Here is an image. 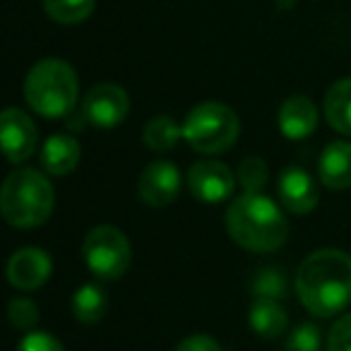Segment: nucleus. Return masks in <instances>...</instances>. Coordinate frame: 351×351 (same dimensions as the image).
Instances as JSON below:
<instances>
[{
  "label": "nucleus",
  "mask_w": 351,
  "mask_h": 351,
  "mask_svg": "<svg viewBox=\"0 0 351 351\" xmlns=\"http://www.w3.org/2000/svg\"><path fill=\"white\" fill-rule=\"evenodd\" d=\"M317 176L330 191L351 188V142L335 140L322 149L317 161Z\"/></svg>",
  "instance_id": "13"
},
{
  "label": "nucleus",
  "mask_w": 351,
  "mask_h": 351,
  "mask_svg": "<svg viewBox=\"0 0 351 351\" xmlns=\"http://www.w3.org/2000/svg\"><path fill=\"white\" fill-rule=\"evenodd\" d=\"M284 351H322V332L313 322L298 325L284 341Z\"/></svg>",
  "instance_id": "24"
},
{
  "label": "nucleus",
  "mask_w": 351,
  "mask_h": 351,
  "mask_svg": "<svg viewBox=\"0 0 351 351\" xmlns=\"http://www.w3.org/2000/svg\"><path fill=\"white\" fill-rule=\"evenodd\" d=\"M176 351H221L219 341L210 335H191L178 341Z\"/></svg>",
  "instance_id": "27"
},
{
  "label": "nucleus",
  "mask_w": 351,
  "mask_h": 351,
  "mask_svg": "<svg viewBox=\"0 0 351 351\" xmlns=\"http://www.w3.org/2000/svg\"><path fill=\"white\" fill-rule=\"evenodd\" d=\"M17 351H65V349L51 332L32 330L22 337V341L17 344Z\"/></svg>",
  "instance_id": "25"
},
{
  "label": "nucleus",
  "mask_w": 351,
  "mask_h": 351,
  "mask_svg": "<svg viewBox=\"0 0 351 351\" xmlns=\"http://www.w3.org/2000/svg\"><path fill=\"white\" fill-rule=\"evenodd\" d=\"M80 145L73 135H51L41 147V169L51 176H68L80 164Z\"/></svg>",
  "instance_id": "15"
},
{
  "label": "nucleus",
  "mask_w": 351,
  "mask_h": 351,
  "mask_svg": "<svg viewBox=\"0 0 351 351\" xmlns=\"http://www.w3.org/2000/svg\"><path fill=\"white\" fill-rule=\"evenodd\" d=\"M325 351H351V313L341 315L327 335Z\"/></svg>",
  "instance_id": "26"
},
{
  "label": "nucleus",
  "mask_w": 351,
  "mask_h": 351,
  "mask_svg": "<svg viewBox=\"0 0 351 351\" xmlns=\"http://www.w3.org/2000/svg\"><path fill=\"white\" fill-rule=\"evenodd\" d=\"M317 128V108L308 97H289L279 108V130L287 140H303Z\"/></svg>",
  "instance_id": "14"
},
{
  "label": "nucleus",
  "mask_w": 351,
  "mask_h": 351,
  "mask_svg": "<svg viewBox=\"0 0 351 351\" xmlns=\"http://www.w3.org/2000/svg\"><path fill=\"white\" fill-rule=\"evenodd\" d=\"M80 80L73 65L60 58H44L25 80V99L44 118H65L75 111Z\"/></svg>",
  "instance_id": "4"
},
{
  "label": "nucleus",
  "mask_w": 351,
  "mask_h": 351,
  "mask_svg": "<svg viewBox=\"0 0 351 351\" xmlns=\"http://www.w3.org/2000/svg\"><path fill=\"white\" fill-rule=\"evenodd\" d=\"M68 121H65V125H68V130L70 132H75V130H84V125H89V121H87V116H84V111L80 108V113H73V116H65Z\"/></svg>",
  "instance_id": "28"
},
{
  "label": "nucleus",
  "mask_w": 351,
  "mask_h": 351,
  "mask_svg": "<svg viewBox=\"0 0 351 351\" xmlns=\"http://www.w3.org/2000/svg\"><path fill=\"white\" fill-rule=\"evenodd\" d=\"M248 322L253 332L263 339H279L289 327V315L284 306L274 298H253L248 311Z\"/></svg>",
  "instance_id": "16"
},
{
  "label": "nucleus",
  "mask_w": 351,
  "mask_h": 351,
  "mask_svg": "<svg viewBox=\"0 0 351 351\" xmlns=\"http://www.w3.org/2000/svg\"><path fill=\"white\" fill-rule=\"evenodd\" d=\"M269 181V171L265 159L260 156H248L239 166V183L243 193H263V188Z\"/></svg>",
  "instance_id": "22"
},
{
  "label": "nucleus",
  "mask_w": 351,
  "mask_h": 351,
  "mask_svg": "<svg viewBox=\"0 0 351 351\" xmlns=\"http://www.w3.org/2000/svg\"><path fill=\"white\" fill-rule=\"evenodd\" d=\"M97 8V0H44V10L58 25H80Z\"/></svg>",
  "instance_id": "21"
},
{
  "label": "nucleus",
  "mask_w": 351,
  "mask_h": 351,
  "mask_svg": "<svg viewBox=\"0 0 351 351\" xmlns=\"http://www.w3.org/2000/svg\"><path fill=\"white\" fill-rule=\"evenodd\" d=\"M226 231L250 253H274L289 239V221L282 207L263 193H243L226 210Z\"/></svg>",
  "instance_id": "2"
},
{
  "label": "nucleus",
  "mask_w": 351,
  "mask_h": 351,
  "mask_svg": "<svg viewBox=\"0 0 351 351\" xmlns=\"http://www.w3.org/2000/svg\"><path fill=\"white\" fill-rule=\"evenodd\" d=\"M53 274V260L41 248H20L8 260V282L20 291H36Z\"/></svg>",
  "instance_id": "11"
},
{
  "label": "nucleus",
  "mask_w": 351,
  "mask_h": 351,
  "mask_svg": "<svg viewBox=\"0 0 351 351\" xmlns=\"http://www.w3.org/2000/svg\"><path fill=\"white\" fill-rule=\"evenodd\" d=\"M82 255L89 272L101 282H116L130 269L132 248L128 236L111 224L94 226L82 243Z\"/></svg>",
  "instance_id": "6"
},
{
  "label": "nucleus",
  "mask_w": 351,
  "mask_h": 351,
  "mask_svg": "<svg viewBox=\"0 0 351 351\" xmlns=\"http://www.w3.org/2000/svg\"><path fill=\"white\" fill-rule=\"evenodd\" d=\"M82 111L87 116L89 125L101 128V130H111V128L121 125L128 118L130 111V97L121 84L101 82L87 92L82 101Z\"/></svg>",
  "instance_id": "7"
},
{
  "label": "nucleus",
  "mask_w": 351,
  "mask_h": 351,
  "mask_svg": "<svg viewBox=\"0 0 351 351\" xmlns=\"http://www.w3.org/2000/svg\"><path fill=\"white\" fill-rule=\"evenodd\" d=\"M293 289L311 315L335 317L351 303V255L337 248L311 253L298 265Z\"/></svg>",
  "instance_id": "1"
},
{
  "label": "nucleus",
  "mask_w": 351,
  "mask_h": 351,
  "mask_svg": "<svg viewBox=\"0 0 351 351\" xmlns=\"http://www.w3.org/2000/svg\"><path fill=\"white\" fill-rule=\"evenodd\" d=\"M70 311H73L75 320L82 322V325H97L99 320H104L108 311V293L99 284H82L73 293Z\"/></svg>",
  "instance_id": "18"
},
{
  "label": "nucleus",
  "mask_w": 351,
  "mask_h": 351,
  "mask_svg": "<svg viewBox=\"0 0 351 351\" xmlns=\"http://www.w3.org/2000/svg\"><path fill=\"white\" fill-rule=\"evenodd\" d=\"M181 137H183V125H178L171 116L149 118L145 130H142V140H145L147 149H152V152L173 149Z\"/></svg>",
  "instance_id": "19"
},
{
  "label": "nucleus",
  "mask_w": 351,
  "mask_h": 351,
  "mask_svg": "<svg viewBox=\"0 0 351 351\" xmlns=\"http://www.w3.org/2000/svg\"><path fill=\"white\" fill-rule=\"evenodd\" d=\"M0 145L10 164L27 161L39 147V130L25 111L10 106L0 113Z\"/></svg>",
  "instance_id": "9"
},
{
  "label": "nucleus",
  "mask_w": 351,
  "mask_h": 351,
  "mask_svg": "<svg viewBox=\"0 0 351 351\" xmlns=\"http://www.w3.org/2000/svg\"><path fill=\"white\" fill-rule=\"evenodd\" d=\"M181 171L171 161H152L145 166L137 181V195L149 207H166L181 193Z\"/></svg>",
  "instance_id": "10"
},
{
  "label": "nucleus",
  "mask_w": 351,
  "mask_h": 351,
  "mask_svg": "<svg viewBox=\"0 0 351 351\" xmlns=\"http://www.w3.org/2000/svg\"><path fill=\"white\" fill-rule=\"evenodd\" d=\"M277 191L284 210H289L291 215H311L320 200V191L313 176L298 166H289L282 171Z\"/></svg>",
  "instance_id": "12"
},
{
  "label": "nucleus",
  "mask_w": 351,
  "mask_h": 351,
  "mask_svg": "<svg viewBox=\"0 0 351 351\" xmlns=\"http://www.w3.org/2000/svg\"><path fill=\"white\" fill-rule=\"evenodd\" d=\"M188 188L205 205H219L234 195L236 178L231 169L221 161L202 159L188 169Z\"/></svg>",
  "instance_id": "8"
},
{
  "label": "nucleus",
  "mask_w": 351,
  "mask_h": 351,
  "mask_svg": "<svg viewBox=\"0 0 351 351\" xmlns=\"http://www.w3.org/2000/svg\"><path fill=\"white\" fill-rule=\"evenodd\" d=\"M239 135V116L221 101L197 104L183 121V140L200 154H221L236 145Z\"/></svg>",
  "instance_id": "5"
},
{
  "label": "nucleus",
  "mask_w": 351,
  "mask_h": 351,
  "mask_svg": "<svg viewBox=\"0 0 351 351\" xmlns=\"http://www.w3.org/2000/svg\"><path fill=\"white\" fill-rule=\"evenodd\" d=\"M56 191L39 169H17L0 188L3 219L15 229H36L53 215Z\"/></svg>",
  "instance_id": "3"
},
{
  "label": "nucleus",
  "mask_w": 351,
  "mask_h": 351,
  "mask_svg": "<svg viewBox=\"0 0 351 351\" xmlns=\"http://www.w3.org/2000/svg\"><path fill=\"white\" fill-rule=\"evenodd\" d=\"M250 291H253V298H274V301H282V298H287L289 291L287 274H284L282 267H274V265L260 267L253 274V279H250Z\"/></svg>",
  "instance_id": "20"
},
{
  "label": "nucleus",
  "mask_w": 351,
  "mask_h": 351,
  "mask_svg": "<svg viewBox=\"0 0 351 351\" xmlns=\"http://www.w3.org/2000/svg\"><path fill=\"white\" fill-rule=\"evenodd\" d=\"M8 320H10V325L15 330L32 332L36 327V322H39V306L27 296L12 298L10 306H8Z\"/></svg>",
  "instance_id": "23"
},
{
  "label": "nucleus",
  "mask_w": 351,
  "mask_h": 351,
  "mask_svg": "<svg viewBox=\"0 0 351 351\" xmlns=\"http://www.w3.org/2000/svg\"><path fill=\"white\" fill-rule=\"evenodd\" d=\"M325 118L332 130L351 135V77L337 80L325 92Z\"/></svg>",
  "instance_id": "17"
}]
</instances>
